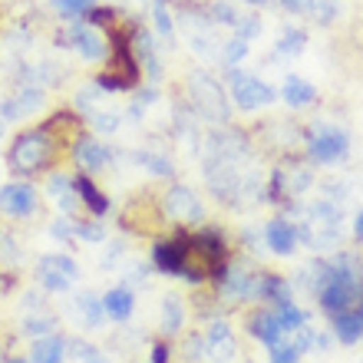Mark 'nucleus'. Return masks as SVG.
Masks as SVG:
<instances>
[{
    "label": "nucleus",
    "mask_w": 363,
    "mask_h": 363,
    "mask_svg": "<svg viewBox=\"0 0 363 363\" xmlns=\"http://www.w3.org/2000/svg\"><path fill=\"white\" fill-rule=\"evenodd\" d=\"M53 159H57V133L50 125L23 129L13 135V143L7 149V169L17 179H33L40 172H50Z\"/></svg>",
    "instance_id": "obj_1"
},
{
    "label": "nucleus",
    "mask_w": 363,
    "mask_h": 363,
    "mask_svg": "<svg viewBox=\"0 0 363 363\" xmlns=\"http://www.w3.org/2000/svg\"><path fill=\"white\" fill-rule=\"evenodd\" d=\"M363 291V268L357 264V258L347 255L344 261H337L330 268L320 271V284H317V294H320V307L327 314H344L354 307V301Z\"/></svg>",
    "instance_id": "obj_2"
},
{
    "label": "nucleus",
    "mask_w": 363,
    "mask_h": 363,
    "mask_svg": "<svg viewBox=\"0 0 363 363\" xmlns=\"http://www.w3.org/2000/svg\"><path fill=\"white\" fill-rule=\"evenodd\" d=\"M228 93H231V103L238 106L241 113L268 109V106L277 99L274 86H268L264 79L251 77V73H245V69H238V67L228 69Z\"/></svg>",
    "instance_id": "obj_3"
},
{
    "label": "nucleus",
    "mask_w": 363,
    "mask_h": 363,
    "mask_svg": "<svg viewBox=\"0 0 363 363\" xmlns=\"http://www.w3.org/2000/svg\"><path fill=\"white\" fill-rule=\"evenodd\" d=\"M189 93H191V103L199 106V113L205 116L208 123H225V119H228L231 103H228V96H225L218 79H211L208 73H191Z\"/></svg>",
    "instance_id": "obj_4"
},
{
    "label": "nucleus",
    "mask_w": 363,
    "mask_h": 363,
    "mask_svg": "<svg viewBox=\"0 0 363 363\" xmlns=\"http://www.w3.org/2000/svg\"><path fill=\"white\" fill-rule=\"evenodd\" d=\"M347 152H350V139L334 125H317V133L307 135V159L317 165H334L347 159Z\"/></svg>",
    "instance_id": "obj_5"
},
{
    "label": "nucleus",
    "mask_w": 363,
    "mask_h": 363,
    "mask_svg": "<svg viewBox=\"0 0 363 363\" xmlns=\"http://www.w3.org/2000/svg\"><path fill=\"white\" fill-rule=\"evenodd\" d=\"M37 211H40V195L27 179L0 185V215H7V218H33Z\"/></svg>",
    "instance_id": "obj_6"
},
{
    "label": "nucleus",
    "mask_w": 363,
    "mask_h": 363,
    "mask_svg": "<svg viewBox=\"0 0 363 363\" xmlns=\"http://www.w3.org/2000/svg\"><path fill=\"white\" fill-rule=\"evenodd\" d=\"M79 277V268L77 261L67 258V255H47V258H40L37 264V281L43 291H53V294H63L69 291V284Z\"/></svg>",
    "instance_id": "obj_7"
},
{
    "label": "nucleus",
    "mask_w": 363,
    "mask_h": 363,
    "mask_svg": "<svg viewBox=\"0 0 363 363\" xmlns=\"http://www.w3.org/2000/svg\"><path fill=\"white\" fill-rule=\"evenodd\" d=\"M162 211L169 215L172 221H182V225H191V221H201L205 218V205L189 185H169L162 195Z\"/></svg>",
    "instance_id": "obj_8"
},
{
    "label": "nucleus",
    "mask_w": 363,
    "mask_h": 363,
    "mask_svg": "<svg viewBox=\"0 0 363 363\" xmlns=\"http://www.w3.org/2000/svg\"><path fill=\"white\" fill-rule=\"evenodd\" d=\"M238 354V337L228 320H211L208 330L201 334V357L208 363H231Z\"/></svg>",
    "instance_id": "obj_9"
},
{
    "label": "nucleus",
    "mask_w": 363,
    "mask_h": 363,
    "mask_svg": "<svg viewBox=\"0 0 363 363\" xmlns=\"http://www.w3.org/2000/svg\"><path fill=\"white\" fill-rule=\"evenodd\" d=\"M152 264L165 274H185L189 268V241H185V231H179L175 238L169 241H159L152 248Z\"/></svg>",
    "instance_id": "obj_10"
},
{
    "label": "nucleus",
    "mask_w": 363,
    "mask_h": 363,
    "mask_svg": "<svg viewBox=\"0 0 363 363\" xmlns=\"http://www.w3.org/2000/svg\"><path fill=\"white\" fill-rule=\"evenodd\" d=\"M67 43L69 50H77L79 57L89 60V63H99V60L109 57V43L89 23H67Z\"/></svg>",
    "instance_id": "obj_11"
},
{
    "label": "nucleus",
    "mask_w": 363,
    "mask_h": 363,
    "mask_svg": "<svg viewBox=\"0 0 363 363\" xmlns=\"http://www.w3.org/2000/svg\"><path fill=\"white\" fill-rule=\"evenodd\" d=\"M43 89H37V86H23V89H17L13 96H7L4 103H0V119L4 123H20V119H27V116H33V113H40L43 109Z\"/></svg>",
    "instance_id": "obj_12"
},
{
    "label": "nucleus",
    "mask_w": 363,
    "mask_h": 363,
    "mask_svg": "<svg viewBox=\"0 0 363 363\" xmlns=\"http://www.w3.org/2000/svg\"><path fill=\"white\" fill-rule=\"evenodd\" d=\"M73 162L83 169V172H99L106 162H109V152H106L103 143H96L93 135H83L73 143Z\"/></svg>",
    "instance_id": "obj_13"
},
{
    "label": "nucleus",
    "mask_w": 363,
    "mask_h": 363,
    "mask_svg": "<svg viewBox=\"0 0 363 363\" xmlns=\"http://www.w3.org/2000/svg\"><path fill=\"white\" fill-rule=\"evenodd\" d=\"M264 241H268V248L274 251V255L287 258V255H294V248H297V228L287 218H274V221H268V228H264Z\"/></svg>",
    "instance_id": "obj_14"
},
{
    "label": "nucleus",
    "mask_w": 363,
    "mask_h": 363,
    "mask_svg": "<svg viewBox=\"0 0 363 363\" xmlns=\"http://www.w3.org/2000/svg\"><path fill=\"white\" fill-rule=\"evenodd\" d=\"M73 189H77V199L83 201V208H89L93 218H103L106 211H109V199H106L103 191L96 189V182L89 175H73Z\"/></svg>",
    "instance_id": "obj_15"
},
{
    "label": "nucleus",
    "mask_w": 363,
    "mask_h": 363,
    "mask_svg": "<svg viewBox=\"0 0 363 363\" xmlns=\"http://www.w3.org/2000/svg\"><path fill=\"white\" fill-rule=\"evenodd\" d=\"M47 195H50V201H57L63 215H73V211H77V189H73V179H69V175L50 172Z\"/></svg>",
    "instance_id": "obj_16"
},
{
    "label": "nucleus",
    "mask_w": 363,
    "mask_h": 363,
    "mask_svg": "<svg viewBox=\"0 0 363 363\" xmlns=\"http://www.w3.org/2000/svg\"><path fill=\"white\" fill-rule=\"evenodd\" d=\"M67 360V340L60 334H43L33 340L30 363H63Z\"/></svg>",
    "instance_id": "obj_17"
},
{
    "label": "nucleus",
    "mask_w": 363,
    "mask_h": 363,
    "mask_svg": "<svg viewBox=\"0 0 363 363\" xmlns=\"http://www.w3.org/2000/svg\"><path fill=\"white\" fill-rule=\"evenodd\" d=\"M103 311L106 317H113V320H129L135 311V297L129 287H109L103 294Z\"/></svg>",
    "instance_id": "obj_18"
},
{
    "label": "nucleus",
    "mask_w": 363,
    "mask_h": 363,
    "mask_svg": "<svg viewBox=\"0 0 363 363\" xmlns=\"http://www.w3.org/2000/svg\"><path fill=\"white\" fill-rule=\"evenodd\" d=\"M103 317H106L103 297L79 291L77 301H73V320H79L83 327H99V324H103Z\"/></svg>",
    "instance_id": "obj_19"
},
{
    "label": "nucleus",
    "mask_w": 363,
    "mask_h": 363,
    "mask_svg": "<svg viewBox=\"0 0 363 363\" xmlns=\"http://www.w3.org/2000/svg\"><path fill=\"white\" fill-rule=\"evenodd\" d=\"M251 337L258 340V344H264V347H277L281 344V324H277V317H274V311H258V314L251 317Z\"/></svg>",
    "instance_id": "obj_20"
},
{
    "label": "nucleus",
    "mask_w": 363,
    "mask_h": 363,
    "mask_svg": "<svg viewBox=\"0 0 363 363\" xmlns=\"http://www.w3.org/2000/svg\"><path fill=\"white\" fill-rule=\"evenodd\" d=\"M281 96H284V103L291 106V109H304V106L314 103L317 89L301 77H284V89H281Z\"/></svg>",
    "instance_id": "obj_21"
},
{
    "label": "nucleus",
    "mask_w": 363,
    "mask_h": 363,
    "mask_svg": "<svg viewBox=\"0 0 363 363\" xmlns=\"http://www.w3.org/2000/svg\"><path fill=\"white\" fill-rule=\"evenodd\" d=\"M165 334H179L185 324V301L179 294H165L162 297V317H159Z\"/></svg>",
    "instance_id": "obj_22"
},
{
    "label": "nucleus",
    "mask_w": 363,
    "mask_h": 363,
    "mask_svg": "<svg viewBox=\"0 0 363 363\" xmlns=\"http://www.w3.org/2000/svg\"><path fill=\"white\" fill-rule=\"evenodd\" d=\"M334 337L340 340V344H357V340L363 337L360 314H350V311H344V314H334Z\"/></svg>",
    "instance_id": "obj_23"
},
{
    "label": "nucleus",
    "mask_w": 363,
    "mask_h": 363,
    "mask_svg": "<svg viewBox=\"0 0 363 363\" xmlns=\"http://www.w3.org/2000/svg\"><path fill=\"white\" fill-rule=\"evenodd\" d=\"M274 50L277 53H291V57H297V53H304L307 50V33L301 27H284L281 30V37H277V43H274Z\"/></svg>",
    "instance_id": "obj_24"
},
{
    "label": "nucleus",
    "mask_w": 363,
    "mask_h": 363,
    "mask_svg": "<svg viewBox=\"0 0 363 363\" xmlns=\"http://www.w3.org/2000/svg\"><path fill=\"white\" fill-rule=\"evenodd\" d=\"M274 317H277V324H281L284 334H294V330H301V327L307 324V314L297 304H291V301H287V304H277Z\"/></svg>",
    "instance_id": "obj_25"
},
{
    "label": "nucleus",
    "mask_w": 363,
    "mask_h": 363,
    "mask_svg": "<svg viewBox=\"0 0 363 363\" xmlns=\"http://www.w3.org/2000/svg\"><path fill=\"white\" fill-rule=\"evenodd\" d=\"M304 13L317 27H330L337 20V4L334 0H304Z\"/></svg>",
    "instance_id": "obj_26"
},
{
    "label": "nucleus",
    "mask_w": 363,
    "mask_h": 363,
    "mask_svg": "<svg viewBox=\"0 0 363 363\" xmlns=\"http://www.w3.org/2000/svg\"><path fill=\"white\" fill-rule=\"evenodd\" d=\"M208 17H211V23H221V27H238L241 13L235 10V4H231V0H211V4H208Z\"/></svg>",
    "instance_id": "obj_27"
},
{
    "label": "nucleus",
    "mask_w": 363,
    "mask_h": 363,
    "mask_svg": "<svg viewBox=\"0 0 363 363\" xmlns=\"http://www.w3.org/2000/svg\"><path fill=\"white\" fill-rule=\"evenodd\" d=\"M221 60H225L228 67L245 63V60H248V40H241V37L225 40V43H221Z\"/></svg>",
    "instance_id": "obj_28"
},
{
    "label": "nucleus",
    "mask_w": 363,
    "mask_h": 363,
    "mask_svg": "<svg viewBox=\"0 0 363 363\" xmlns=\"http://www.w3.org/2000/svg\"><path fill=\"white\" fill-rule=\"evenodd\" d=\"M152 20H155V30H159L165 40H172L175 27H172V13L165 7V0H152Z\"/></svg>",
    "instance_id": "obj_29"
},
{
    "label": "nucleus",
    "mask_w": 363,
    "mask_h": 363,
    "mask_svg": "<svg viewBox=\"0 0 363 363\" xmlns=\"http://www.w3.org/2000/svg\"><path fill=\"white\" fill-rule=\"evenodd\" d=\"M119 123H123V116L113 113V109H99V113H93V129L96 133H116L119 129Z\"/></svg>",
    "instance_id": "obj_30"
},
{
    "label": "nucleus",
    "mask_w": 363,
    "mask_h": 363,
    "mask_svg": "<svg viewBox=\"0 0 363 363\" xmlns=\"http://www.w3.org/2000/svg\"><path fill=\"white\" fill-rule=\"evenodd\" d=\"M96 0H53V7L67 17H79V13H89Z\"/></svg>",
    "instance_id": "obj_31"
},
{
    "label": "nucleus",
    "mask_w": 363,
    "mask_h": 363,
    "mask_svg": "<svg viewBox=\"0 0 363 363\" xmlns=\"http://www.w3.org/2000/svg\"><path fill=\"white\" fill-rule=\"evenodd\" d=\"M271 363H301V350L294 344H277L271 347Z\"/></svg>",
    "instance_id": "obj_32"
},
{
    "label": "nucleus",
    "mask_w": 363,
    "mask_h": 363,
    "mask_svg": "<svg viewBox=\"0 0 363 363\" xmlns=\"http://www.w3.org/2000/svg\"><path fill=\"white\" fill-rule=\"evenodd\" d=\"M77 238H83V241H103L106 238V231H103V225L99 221H77Z\"/></svg>",
    "instance_id": "obj_33"
},
{
    "label": "nucleus",
    "mask_w": 363,
    "mask_h": 363,
    "mask_svg": "<svg viewBox=\"0 0 363 363\" xmlns=\"http://www.w3.org/2000/svg\"><path fill=\"white\" fill-rule=\"evenodd\" d=\"M139 162L149 169V172H155V175H172V162L169 159H162V155H139Z\"/></svg>",
    "instance_id": "obj_34"
},
{
    "label": "nucleus",
    "mask_w": 363,
    "mask_h": 363,
    "mask_svg": "<svg viewBox=\"0 0 363 363\" xmlns=\"http://www.w3.org/2000/svg\"><path fill=\"white\" fill-rule=\"evenodd\" d=\"M73 357H79V363H109L96 347H89V344H73Z\"/></svg>",
    "instance_id": "obj_35"
},
{
    "label": "nucleus",
    "mask_w": 363,
    "mask_h": 363,
    "mask_svg": "<svg viewBox=\"0 0 363 363\" xmlns=\"http://www.w3.org/2000/svg\"><path fill=\"white\" fill-rule=\"evenodd\" d=\"M235 30H238L241 40H251V37H258V33H261V20L258 17H241Z\"/></svg>",
    "instance_id": "obj_36"
},
{
    "label": "nucleus",
    "mask_w": 363,
    "mask_h": 363,
    "mask_svg": "<svg viewBox=\"0 0 363 363\" xmlns=\"http://www.w3.org/2000/svg\"><path fill=\"white\" fill-rule=\"evenodd\" d=\"M0 261H17V241L0 228Z\"/></svg>",
    "instance_id": "obj_37"
},
{
    "label": "nucleus",
    "mask_w": 363,
    "mask_h": 363,
    "mask_svg": "<svg viewBox=\"0 0 363 363\" xmlns=\"http://www.w3.org/2000/svg\"><path fill=\"white\" fill-rule=\"evenodd\" d=\"M169 357H172L169 344H165V340H155L152 350H149V360H152V363H169Z\"/></svg>",
    "instance_id": "obj_38"
},
{
    "label": "nucleus",
    "mask_w": 363,
    "mask_h": 363,
    "mask_svg": "<svg viewBox=\"0 0 363 363\" xmlns=\"http://www.w3.org/2000/svg\"><path fill=\"white\" fill-rule=\"evenodd\" d=\"M284 10H291V13H304V0H277Z\"/></svg>",
    "instance_id": "obj_39"
},
{
    "label": "nucleus",
    "mask_w": 363,
    "mask_h": 363,
    "mask_svg": "<svg viewBox=\"0 0 363 363\" xmlns=\"http://www.w3.org/2000/svg\"><path fill=\"white\" fill-rule=\"evenodd\" d=\"M354 231H357V238L363 241V211H360V215H357V228H354Z\"/></svg>",
    "instance_id": "obj_40"
},
{
    "label": "nucleus",
    "mask_w": 363,
    "mask_h": 363,
    "mask_svg": "<svg viewBox=\"0 0 363 363\" xmlns=\"http://www.w3.org/2000/svg\"><path fill=\"white\" fill-rule=\"evenodd\" d=\"M7 363H30V360H23V357H10Z\"/></svg>",
    "instance_id": "obj_41"
},
{
    "label": "nucleus",
    "mask_w": 363,
    "mask_h": 363,
    "mask_svg": "<svg viewBox=\"0 0 363 363\" xmlns=\"http://www.w3.org/2000/svg\"><path fill=\"white\" fill-rule=\"evenodd\" d=\"M241 4H268V0H241Z\"/></svg>",
    "instance_id": "obj_42"
},
{
    "label": "nucleus",
    "mask_w": 363,
    "mask_h": 363,
    "mask_svg": "<svg viewBox=\"0 0 363 363\" xmlns=\"http://www.w3.org/2000/svg\"><path fill=\"white\" fill-rule=\"evenodd\" d=\"M4 125H7V123H4V119H0V135H4Z\"/></svg>",
    "instance_id": "obj_43"
},
{
    "label": "nucleus",
    "mask_w": 363,
    "mask_h": 363,
    "mask_svg": "<svg viewBox=\"0 0 363 363\" xmlns=\"http://www.w3.org/2000/svg\"><path fill=\"white\" fill-rule=\"evenodd\" d=\"M357 314H360V320H363V304H360V311H357Z\"/></svg>",
    "instance_id": "obj_44"
}]
</instances>
